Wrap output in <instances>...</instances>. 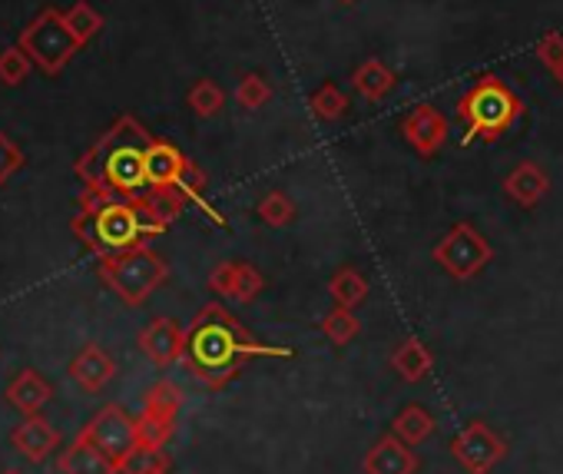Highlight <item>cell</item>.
I'll list each match as a JSON object with an SVG mask.
<instances>
[{
  "mask_svg": "<svg viewBox=\"0 0 563 474\" xmlns=\"http://www.w3.org/2000/svg\"><path fill=\"white\" fill-rule=\"evenodd\" d=\"M183 209L186 202L176 196L146 192L136 199H117L97 186H84L80 212L74 216L70 225L77 240L100 260L146 246V240L163 235L179 219Z\"/></svg>",
  "mask_w": 563,
  "mask_h": 474,
  "instance_id": "obj_1",
  "label": "cell"
},
{
  "mask_svg": "<svg viewBox=\"0 0 563 474\" xmlns=\"http://www.w3.org/2000/svg\"><path fill=\"white\" fill-rule=\"evenodd\" d=\"M252 359H292V349L262 345L252 332L219 302H209L196 312L186 329V368L196 382L219 392L242 375Z\"/></svg>",
  "mask_w": 563,
  "mask_h": 474,
  "instance_id": "obj_2",
  "label": "cell"
},
{
  "mask_svg": "<svg viewBox=\"0 0 563 474\" xmlns=\"http://www.w3.org/2000/svg\"><path fill=\"white\" fill-rule=\"evenodd\" d=\"M153 133L136 117H120L74 166L84 186H97L117 199L146 196V153L153 146Z\"/></svg>",
  "mask_w": 563,
  "mask_h": 474,
  "instance_id": "obj_3",
  "label": "cell"
},
{
  "mask_svg": "<svg viewBox=\"0 0 563 474\" xmlns=\"http://www.w3.org/2000/svg\"><path fill=\"white\" fill-rule=\"evenodd\" d=\"M457 117L464 123V143H497L523 117V100L497 77H481L461 100Z\"/></svg>",
  "mask_w": 563,
  "mask_h": 474,
  "instance_id": "obj_4",
  "label": "cell"
},
{
  "mask_svg": "<svg viewBox=\"0 0 563 474\" xmlns=\"http://www.w3.org/2000/svg\"><path fill=\"white\" fill-rule=\"evenodd\" d=\"M146 186L156 196H176L186 206H199L216 225L225 229V219L219 209L206 199V176L202 169L169 140H153L146 153Z\"/></svg>",
  "mask_w": 563,
  "mask_h": 474,
  "instance_id": "obj_5",
  "label": "cell"
},
{
  "mask_svg": "<svg viewBox=\"0 0 563 474\" xmlns=\"http://www.w3.org/2000/svg\"><path fill=\"white\" fill-rule=\"evenodd\" d=\"M97 273L103 279V286L123 302V306H143L166 279H169V266L159 253H153L150 246L140 250H126V253H113V256H100L97 260Z\"/></svg>",
  "mask_w": 563,
  "mask_h": 474,
  "instance_id": "obj_6",
  "label": "cell"
},
{
  "mask_svg": "<svg viewBox=\"0 0 563 474\" xmlns=\"http://www.w3.org/2000/svg\"><path fill=\"white\" fill-rule=\"evenodd\" d=\"M21 47L27 51V57L34 60V67H41L47 77H57L77 54L80 44L67 27V18L57 8L41 11L21 34Z\"/></svg>",
  "mask_w": 563,
  "mask_h": 474,
  "instance_id": "obj_7",
  "label": "cell"
},
{
  "mask_svg": "<svg viewBox=\"0 0 563 474\" xmlns=\"http://www.w3.org/2000/svg\"><path fill=\"white\" fill-rule=\"evenodd\" d=\"M434 263L457 283H467L474 276H481L490 263H494V246L484 240V235L471 225V222H454L438 246L431 250Z\"/></svg>",
  "mask_w": 563,
  "mask_h": 474,
  "instance_id": "obj_8",
  "label": "cell"
},
{
  "mask_svg": "<svg viewBox=\"0 0 563 474\" xmlns=\"http://www.w3.org/2000/svg\"><path fill=\"white\" fill-rule=\"evenodd\" d=\"M183 411V388L169 378L156 382L146 398H143V415L136 418L140 444L150 448H166V441L176 431V418Z\"/></svg>",
  "mask_w": 563,
  "mask_h": 474,
  "instance_id": "obj_9",
  "label": "cell"
},
{
  "mask_svg": "<svg viewBox=\"0 0 563 474\" xmlns=\"http://www.w3.org/2000/svg\"><path fill=\"white\" fill-rule=\"evenodd\" d=\"M507 438H500L487 421H471L451 438V458L467 474H490L507 458Z\"/></svg>",
  "mask_w": 563,
  "mask_h": 474,
  "instance_id": "obj_10",
  "label": "cell"
},
{
  "mask_svg": "<svg viewBox=\"0 0 563 474\" xmlns=\"http://www.w3.org/2000/svg\"><path fill=\"white\" fill-rule=\"evenodd\" d=\"M84 434L103 451L110 454L117 464H123L136 448H140V431H136V418H130L120 405H107L100 408L90 425L84 428Z\"/></svg>",
  "mask_w": 563,
  "mask_h": 474,
  "instance_id": "obj_11",
  "label": "cell"
},
{
  "mask_svg": "<svg viewBox=\"0 0 563 474\" xmlns=\"http://www.w3.org/2000/svg\"><path fill=\"white\" fill-rule=\"evenodd\" d=\"M209 289L229 302H239V306H252L262 289H265V279L262 273L252 266V263H239V260H225L219 263L212 273H209Z\"/></svg>",
  "mask_w": 563,
  "mask_h": 474,
  "instance_id": "obj_12",
  "label": "cell"
},
{
  "mask_svg": "<svg viewBox=\"0 0 563 474\" xmlns=\"http://www.w3.org/2000/svg\"><path fill=\"white\" fill-rule=\"evenodd\" d=\"M401 136L408 140V146L418 156H434L444 143H448V120L438 107L421 103L415 107L405 120H401Z\"/></svg>",
  "mask_w": 563,
  "mask_h": 474,
  "instance_id": "obj_13",
  "label": "cell"
},
{
  "mask_svg": "<svg viewBox=\"0 0 563 474\" xmlns=\"http://www.w3.org/2000/svg\"><path fill=\"white\" fill-rule=\"evenodd\" d=\"M140 349L143 355L159 365V368H169L176 362H183L186 355V329L176 322V319H153L143 332H140Z\"/></svg>",
  "mask_w": 563,
  "mask_h": 474,
  "instance_id": "obj_14",
  "label": "cell"
},
{
  "mask_svg": "<svg viewBox=\"0 0 563 474\" xmlns=\"http://www.w3.org/2000/svg\"><path fill=\"white\" fill-rule=\"evenodd\" d=\"M418 467H421V461L411 451V444H405L391 431L385 438H378L368 448V454L362 458V471L365 474H418Z\"/></svg>",
  "mask_w": 563,
  "mask_h": 474,
  "instance_id": "obj_15",
  "label": "cell"
},
{
  "mask_svg": "<svg viewBox=\"0 0 563 474\" xmlns=\"http://www.w3.org/2000/svg\"><path fill=\"white\" fill-rule=\"evenodd\" d=\"M550 192V176L543 166H537L533 159L517 163L507 176H504V196L510 202H517L520 209H533L543 196Z\"/></svg>",
  "mask_w": 563,
  "mask_h": 474,
  "instance_id": "obj_16",
  "label": "cell"
},
{
  "mask_svg": "<svg viewBox=\"0 0 563 474\" xmlns=\"http://www.w3.org/2000/svg\"><path fill=\"white\" fill-rule=\"evenodd\" d=\"M11 441H14V448H18L27 461L41 464L51 451H57L60 434H57V428H54L47 418H41V415H27V418L14 428Z\"/></svg>",
  "mask_w": 563,
  "mask_h": 474,
  "instance_id": "obj_17",
  "label": "cell"
},
{
  "mask_svg": "<svg viewBox=\"0 0 563 474\" xmlns=\"http://www.w3.org/2000/svg\"><path fill=\"white\" fill-rule=\"evenodd\" d=\"M113 375H117V362L100 345H84L77 359L70 362V378L84 392H103Z\"/></svg>",
  "mask_w": 563,
  "mask_h": 474,
  "instance_id": "obj_18",
  "label": "cell"
},
{
  "mask_svg": "<svg viewBox=\"0 0 563 474\" xmlns=\"http://www.w3.org/2000/svg\"><path fill=\"white\" fill-rule=\"evenodd\" d=\"M60 474H120V464L103 454L84 431L77 434V441L60 454Z\"/></svg>",
  "mask_w": 563,
  "mask_h": 474,
  "instance_id": "obj_19",
  "label": "cell"
},
{
  "mask_svg": "<svg viewBox=\"0 0 563 474\" xmlns=\"http://www.w3.org/2000/svg\"><path fill=\"white\" fill-rule=\"evenodd\" d=\"M54 398L51 382L37 372V368H24L18 378H11L8 385V401L21 411V415H41V408Z\"/></svg>",
  "mask_w": 563,
  "mask_h": 474,
  "instance_id": "obj_20",
  "label": "cell"
},
{
  "mask_svg": "<svg viewBox=\"0 0 563 474\" xmlns=\"http://www.w3.org/2000/svg\"><path fill=\"white\" fill-rule=\"evenodd\" d=\"M391 368H395V375H398L401 382L418 385V382H424V378L431 375L434 355H431V349H428L421 339L411 335V339H405V342L395 345V352H391Z\"/></svg>",
  "mask_w": 563,
  "mask_h": 474,
  "instance_id": "obj_21",
  "label": "cell"
},
{
  "mask_svg": "<svg viewBox=\"0 0 563 474\" xmlns=\"http://www.w3.org/2000/svg\"><path fill=\"white\" fill-rule=\"evenodd\" d=\"M434 431H438V418L428 408H421V405H405L395 415V421H391V434H398L411 448L424 444Z\"/></svg>",
  "mask_w": 563,
  "mask_h": 474,
  "instance_id": "obj_22",
  "label": "cell"
},
{
  "mask_svg": "<svg viewBox=\"0 0 563 474\" xmlns=\"http://www.w3.org/2000/svg\"><path fill=\"white\" fill-rule=\"evenodd\" d=\"M395 84H398V77H395V74L388 70V64H382V60H365V64L352 74L355 93L365 97V100H372V103L385 100V97L395 90Z\"/></svg>",
  "mask_w": 563,
  "mask_h": 474,
  "instance_id": "obj_23",
  "label": "cell"
},
{
  "mask_svg": "<svg viewBox=\"0 0 563 474\" xmlns=\"http://www.w3.org/2000/svg\"><path fill=\"white\" fill-rule=\"evenodd\" d=\"M329 296H332L335 306L358 309V306L368 299V279L362 276V269L342 266V269H335L332 279H329Z\"/></svg>",
  "mask_w": 563,
  "mask_h": 474,
  "instance_id": "obj_24",
  "label": "cell"
},
{
  "mask_svg": "<svg viewBox=\"0 0 563 474\" xmlns=\"http://www.w3.org/2000/svg\"><path fill=\"white\" fill-rule=\"evenodd\" d=\"M322 335L332 342V345H349L362 335V319L355 316V309H345V306H335L322 316Z\"/></svg>",
  "mask_w": 563,
  "mask_h": 474,
  "instance_id": "obj_25",
  "label": "cell"
},
{
  "mask_svg": "<svg viewBox=\"0 0 563 474\" xmlns=\"http://www.w3.org/2000/svg\"><path fill=\"white\" fill-rule=\"evenodd\" d=\"M255 212L272 229H286V225L296 222V202H292V196L286 189H272L268 196H262L258 206H255Z\"/></svg>",
  "mask_w": 563,
  "mask_h": 474,
  "instance_id": "obj_26",
  "label": "cell"
},
{
  "mask_svg": "<svg viewBox=\"0 0 563 474\" xmlns=\"http://www.w3.org/2000/svg\"><path fill=\"white\" fill-rule=\"evenodd\" d=\"M186 103L199 120H212L225 107V93L216 80H196L186 93Z\"/></svg>",
  "mask_w": 563,
  "mask_h": 474,
  "instance_id": "obj_27",
  "label": "cell"
},
{
  "mask_svg": "<svg viewBox=\"0 0 563 474\" xmlns=\"http://www.w3.org/2000/svg\"><path fill=\"white\" fill-rule=\"evenodd\" d=\"M64 18H67V27H70V34L77 37L80 47L90 44V41L103 31V14L93 11V8L87 4V0H77V4H74Z\"/></svg>",
  "mask_w": 563,
  "mask_h": 474,
  "instance_id": "obj_28",
  "label": "cell"
},
{
  "mask_svg": "<svg viewBox=\"0 0 563 474\" xmlns=\"http://www.w3.org/2000/svg\"><path fill=\"white\" fill-rule=\"evenodd\" d=\"M309 107H312V117H316L319 123H335V120H342V117H345V110H349V97H345L335 84H325L322 90H316V93H312Z\"/></svg>",
  "mask_w": 563,
  "mask_h": 474,
  "instance_id": "obj_29",
  "label": "cell"
},
{
  "mask_svg": "<svg viewBox=\"0 0 563 474\" xmlns=\"http://www.w3.org/2000/svg\"><path fill=\"white\" fill-rule=\"evenodd\" d=\"M169 471V458L163 448H150V444H140L123 464H120V474H166Z\"/></svg>",
  "mask_w": 563,
  "mask_h": 474,
  "instance_id": "obj_30",
  "label": "cell"
},
{
  "mask_svg": "<svg viewBox=\"0 0 563 474\" xmlns=\"http://www.w3.org/2000/svg\"><path fill=\"white\" fill-rule=\"evenodd\" d=\"M34 70V60L27 57V51L18 44V47H8L0 51V84L4 87H21Z\"/></svg>",
  "mask_w": 563,
  "mask_h": 474,
  "instance_id": "obj_31",
  "label": "cell"
},
{
  "mask_svg": "<svg viewBox=\"0 0 563 474\" xmlns=\"http://www.w3.org/2000/svg\"><path fill=\"white\" fill-rule=\"evenodd\" d=\"M272 100V87L262 74H245L239 84H235V103L245 107V110H258Z\"/></svg>",
  "mask_w": 563,
  "mask_h": 474,
  "instance_id": "obj_32",
  "label": "cell"
},
{
  "mask_svg": "<svg viewBox=\"0 0 563 474\" xmlns=\"http://www.w3.org/2000/svg\"><path fill=\"white\" fill-rule=\"evenodd\" d=\"M24 166V153L21 146L8 136V133H0V186H4L18 169Z\"/></svg>",
  "mask_w": 563,
  "mask_h": 474,
  "instance_id": "obj_33",
  "label": "cell"
},
{
  "mask_svg": "<svg viewBox=\"0 0 563 474\" xmlns=\"http://www.w3.org/2000/svg\"><path fill=\"white\" fill-rule=\"evenodd\" d=\"M533 54H537V60H540L550 74H556V70L563 67V34H547V37H540Z\"/></svg>",
  "mask_w": 563,
  "mask_h": 474,
  "instance_id": "obj_34",
  "label": "cell"
},
{
  "mask_svg": "<svg viewBox=\"0 0 563 474\" xmlns=\"http://www.w3.org/2000/svg\"><path fill=\"white\" fill-rule=\"evenodd\" d=\"M553 77H556V80H560V87H563V67H560V70H556Z\"/></svg>",
  "mask_w": 563,
  "mask_h": 474,
  "instance_id": "obj_35",
  "label": "cell"
},
{
  "mask_svg": "<svg viewBox=\"0 0 563 474\" xmlns=\"http://www.w3.org/2000/svg\"><path fill=\"white\" fill-rule=\"evenodd\" d=\"M4 474H24V471H4Z\"/></svg>",
  "mask_w": 563,
  "mask_h": 474,
  "instance_id": "obj_36",
  "label": "cell"
},
{
  "mask_svg": "<svg viewBox=\"0 0 563 474\" xmlns=\"http://www.w3.org/2000/svg\"><path fill=\"white\" fill-rule=\"evenodd\" d=\"M342 4H355V0H342Z\"/></svg>",
  "mask_w": 563,
  "mask_h": 474,
  "instance_id": "obj_37",
  "label": "cell"
}]
</instances>
